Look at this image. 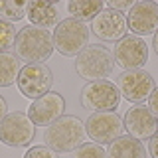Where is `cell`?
I'll use <instances>...</instances> for the list:
<instances>
[{
    "label": "cell",
    "mask_w": 158,
    "mask_h": 158,
    "mask_svg": "<svg viewBox=\"0 0 158 158\" xmlns=\"http://www.w3.org/2000/svg\"><path fill=\"white\" fill-rule=\"evenodd\" d=\"M16 57L24 59L26 63H42L52 57L53 49V36L44 28L38 26H24L16 36Z\"/></svg>",
    "instance_id": "1"
},
{
    "label": "cell",
    "mask_w": 158,
    "mask_h": 158,
    "mask_svg": "<svg viewBox=\"0 0 158 158\" xmlns=\"http://www.w3.org/2000/svg\"><path fill=\"white\" fill-rule=\"evenodd\" d=\"M85 125L81 123L79 117L73 115H63L56 123H52L46 132H44V140L48 146L56 152H73L85 142Z\"/></svg>",
    "instance_id": "2"
},
{
    "label": "cell",
    "mask_w": 158,
    "mask_h": 158,
    "mask_svg": "<svg viewBox=\"0 0 158 158\" xmlns=\"http://www.w3.org/2000/svg\"><path fill=\"white\" fill-rule=\"evenodd\" d=\"M115 69V57L111 49H107L101 44L87 46L75 59V71L79 77L89 79V81H101L107 79Z\"/></svg>",
    "instance_id": "3"
},
{
    "label": "cell",
    "mask_w": 158,
    "mask_h": 158,
    "mask_svg": "<svg viewBox=\"0 0 158 158\" xmlns=\"http://www.w3.org/2000/svg\"><path fill=\"white\" fill-rule=\"evenodd\" d=\"M89 28L85 22H79L75 18H67L59 22L53 32V46L61 56L73 57L79 56L89 46Z\"/></svg>",
    "instance_id": "4"
},
{
    "label": "cell",
    "mask_w": 158,
    "mask_h": 158,
    "mask_svg": "<svg viewBox=\"0 0 158 158\" xmlns=\"http://www.w3.org/2000/svg\"><path fill=\"white\" fill-rule=\"evenodd\" d=\"M34 136H36V125L24 113H8L0 121V142H4V144L14 148L28 146L34 140Z\"/></svg>",
    "instance_id": "5"
},
{
    "label": "cell",
    "mask_w": 158,
    "mask_h": 158,
    "mask_svg": "<svg viewBox=\"0 0 158 158\" xmlns=\"http://www.w3.org/2000/svg\"><path fill=\"white\" fill-rule=\"evenodd\" d=\"M16 83L24 97L36 101L42 95L49 93V87L53 83V73L46 63H26L20 69Z\"/></svg>",
    "instance_id": "6"
},
{
    "label": "cell",
    "mask_w": 158,
    "mask_h": 158,
    "mask_svg": "<svg viewBox=\"0 0 158 158\" xmlns=\"http://www.w3.org/2000/svg\"><path fill=\"white\" fill-rule=\"evenodd\" d=\"M83 107L89 111H113L121 101V93L115 83L101 79V81H89L81 91Z\"/></svg>",
    "instance_id": "7"
},
{
    "label": "cell",
    "mask_w": 158,
    "mask_h": 158,
    "mask_svg": "<svg viewBox=\"0 0 158 158\" xmlns=\"http://www.w3.org/2000/svg\"><path fill=\"white\" fill-rule=\"evenodd\" d=\"M118 93L132 103H142L154 91V79L144 69H128L123 71L117 79Z\"/></svg>",
    "instance_id": "8"
},
{
    "label": "cell",
    "mask_w": 158,
    "mask_h": 158,
    "mask_svg": "<svg viewBox=\"0 0 158 158\" xmlns=\"http://www.w3.org/2000/svg\"><path fill=\"white\" fill-rule=\"evenodd\" d=\"M113 57H115V65L123 67L125 71L128 69H142V65L148 59V46L144 40L138 36H125L118 40L113 49Z\"/></svg>",
    "instance_id": "9"
},
{
    "label": "cell",
    "mask_w": 158,
    "mask_h": 158,
    "mask_svg": "<svg viewBox=\"0 0 158 158\" xmlns=\"http://www.w3.org/2000/svg\"><path fill=\"white\" fill-rule=\"evenodd\" d=\"M125 125L123 118L113 111H99L93 113L85 123V132L93 138V142H109L123 136Z\"/></svg>",
    "instance_id": "10"
},
{
    "label": "cell",
    "mask_w": 158,
    "mask_h": 158,
    "mask_svg": "<svg viewBox=\"0 0 158 158\" xmlns=\"http://www.w3.org/2000/svg\"><path fill=\"white\" fill-rule=\"evenodd\" d=\"M125 125L127 132L136 140H150L158 132V117L144 105H135L127 111L125 115Z\"/></svg>",
    "instance_id": "11"
},
{
    "label": "cell",
    "mask_w": 158,
    "mask_h": 158,
    "mask_svg": "<svg viewBox=\"0 0 158 158\" xmlns=\"http://www.w3.org/2000/svg\"><path fill=\"white\" fill-rule=\"evenodd\" d=\"M28 117L32 118V123L36 127H49L52 123H56L59 117H63L65 111V99L59 93L49 91L46 95H42L40 99L30 105L28 109Z\"/></svg>",
    "instance_id": "12"
},
{
    "label": "cell",
    "mask_w": 158,
    "mask_h": 158,
    "mask_svg": "<svg viewBox=\"0 0 158 158\" xmlns=\"http://www.w3.org/2000/svg\"><path fill=\"white\" fill-rule=\"evenodd\" d=\"M131 32L135 36H148L158 30V4L150 0H140L135 2L132 8L128 10V20H127Z\"/></svg>",
    "instance_id": "13"
},
{
    "label": "cell",
    "mask_w": 158,
    "mask_h": 158,
    "mask_svg": "<svg viewBox=\"0 0 158 158\" xmlns=\"http://www.w3.org/2000/svg\"><path fill=\"white\" fill-rule=\"evenodd\" d=\"M127 18L121 12L111 8H105L103 12H99L95 20H93V32L99 40L103 42H118L127 36Z\"/></svg>",
    "instance_id": "14"
},
{
    "label": "cell",
    "mask_w": 158,
    "mask_h": 158,
    "mask_svg": "<svg viewBox=\"0 0 158 158\" xmlns=\"http://www.w3.org/2000/svg\"><path fill=\"white\" fill-rule=\"evenodd\" d=\"M28 20L32 26L38 28H52L59 24V14L53 2H44V0H32L28 2Z\"/></svg>",
    "instance_id": "15"
},
{
    "label": "cell",
    "mask_w": 158,
    "mask_h": 158,
    "mask_svg": "<svg viewBox=\"0 0 158 158\" xmlns=\"http://www.w3.org/2000/svg\"><path fill=\"white\" fill-rule=\"evenodd\" d=\"M107 158H146V150L140 140L132 138L131 135H123L109 144Z\"/></svg>",
    "instance_id": "16"
},
{
    "label": "cell",
    "mask_w": 158,
    "mask_h": 158,
    "mask_svg": "<svg viewBox=\"0 0 158 158\" xmlns=\"http://www.w3.org/2000/svg\"><path fill=\"white\" fill-rule=\"evenodd\" d=\"M67 10L71 16H75L79 22H87V20H95L99 12L105 10L103 0H71L67 4Z\"/></svg>",
    "instance_id": "17"
},
{
    "label": "cell",
    "mask_w": 158,
    "mask_h": 158,
    "mask_svg": "<svg viewBox=\"0 0 158 158\" xmlns=\"http://www.w3.org/2000/svg\"><path fill=\"white\" fill-rule=\"evenodd\" d=\"M20 69L22 67H20L16 53L0 52V87H8L14 81H18Z\"/></svg>",
    "instance_id": "18"
},
{
    "label": "cell",
    "mask_w": 158,
    "mask_h": 158,
    "mask_svg": "<svg viewBox=\"0 0 158 158\" xmlns=\"http://www.w3.org/2000/svg\"><path fill=\"white\" fill-rule=\"evenodd\" d=\"M28 2H16V0H0V14L4 18H8V22L12 20H22L26 16Z\"/></svg>",
    "instance_id": "19"
},
{
    "label": "cell",
    "mask_w": 158,
    "mask_h": 158,
    "mask_svg": "<svg viewBox=\"0 0 158 158\" xmlns=\"http://www.w3.org/2000/svg\"><path fill=\"white\" fill-rule=\"evenodd\" d=\"M16 28L8 20H0V52H8L16 44Z\"/></svg>",
    "instance_id": "20"
},
{
    "label": "cell",
    "mask_w": 158,
    "mask_h": 158,
    "mask_svg": "<svg viewBox=\"0 0 158 158\" xmlns=\"http://www.w3.org/2000/svg\"><path fill=\"white\" fill-rule=\"evenodd\" d=\"M73 158H107V152L101 144L87 142V144H81L77 150H73Z\"/></svg>",
    "instance_id": "21"
},
{
    "label": "cell",
    "mask_w": 158,
    "mask_h": 158,
    "mask_svg": "<svg viewBox=\"0 0 158 158\" xmlns=\"http://www.w3.org/2000/svg\"><path fill=\"white\" fill-rule=\"evenodd\" d=\"M24 158H57V152L52 150L49 146H32L28 148Z\"/></svg>",
    "instance_id": "22"
},
{
    "label": "cell",
    "mask_w": 158,
    "mask_h": 158,
    "mask_svg": "<svg viewBox=\"0 0 158 158\" xmlns=\"http://www.w3.org/2000/svg\"><path fill=\"white\" fill-rule=\"evenodd\" d=\"M107 8L111 10H117V12H121V10H131L132 8V0H109V2L105 4Z\"/></svg>",
    "instance_id": "23"
},
{
    "label": "cell",
    "mask_w": 158,
    "mask_h": 158,
    "mask_svg": "<svg viewBox=\"0 0 158 158\" xmlns=\"http://www.w3.org/2000/svg\"><path fill=\"white\" fill-rule=\"evenodd\" d=\"M148 109L158 117V87H154V91H152L150 97H148Z\"/></svg>",
    "instance_id": "24"
},
{
    "label": "cell",
    "mask_w": 158,
    "mask_h": 158,
    "mask_svg": "<svg viewBox=\"0 0 158 158\" xmlns=\"http://www.w3.org/2000/svg\"><path fill=\"white\" fill-rule=\"evenodd\" d=\"M148 152H150L152 158H158V132L150 138V142H148Z\"/></svg>",
    "instance_id": "25"
},
{
    "label": "cell",
    "mask_w": 158,
    "mask_h": 158,
    "mask_svg": "<svg viewBox=\"0 0 158 158\" xmlns=\"http://www.w3.org/2000/svg\"><path fill=\"white\" fill-rule=\"evenodd\" d=\"M6 115H8V105H6V101H4V97H0V121Z\"/></svg>",
    "instance_id": "26"
},
{
    "label": "cell",
    "mask_w": 158,
    "mask_h": 158,
    "mask_svg": "<svg viewBox=\"0 0 158 158\" xmlns=\"http://www.w3.org/2000/svg\"><path fill=\"white\" fill-rule=\"evenodd\" d=\"M152 48H154V52H156V56H158V30L154 32V38H152Z\"/></svg>",
    "instance_id": "27"
},
{
    "label": "cell",
    "mask_w": 158,
    "mask_h": 158,
    "mask_svg": "<svg viewBox=\"0 0 158 158\" xmlns=\"http://www.w3.org/2000/svg\"><path fill=\"white\" fill-rule=\"evenodd\" d=\"M156 4H158V2H156Z\"/></svg>",
    "instance_id": "28"
}]
</instances>
